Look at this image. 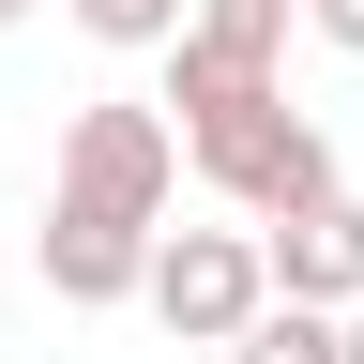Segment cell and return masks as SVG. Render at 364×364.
Instances as JSON below:
<instances>
[{
	"label": "cell",
	"instance_id": "cell-1",
	"mask_svg": "<svg viewBox=\"0 0 364 364\" xmlns=\"http://www.w3.org/2000/svg\"><path fill=\"white\" fill-rule=\"evenodd\" d=\"M152 61H167L182 167H198L228 213H289V198H318V182H334V136L289 107V76H273V61H213L198 31H167Z\"/></svg>",
	"mask_w": 364,
	"mask_h": 364
},
{
	"label": "cell",
	"instance_id": "cell-2",
	"mask_svg": "<svg viewBox=\"0 0 364 364\" xmlns=\"http://www.w3.org/2000/svg\"><path fill=\"white\" fill-rule=\"evenodd\" d=\"M136 304H152L182 349H228V334L273 304V258H258V228H152V273H136Z\"/></svg>",
	"mask_w": 364,
	"mask_h": 364
},
{
	"label": "cell",
	"instance_id": "cell-3",
	"mask_svg": "<svg viewBox=\"0 0 364 364\" xmlns=\"http://www.w3.org/2000/svg\"><path fill=\"white\" fill-rule=\"evenodd\" d=\"M61 198L167 228V198H182V122H167V107H136V91L76 107V122H61Z\"/></svg>",
	"mask_w": 364,
	"mask_h": 364
},
{
	"label": "cell",
	"instance_id": "cell-4",
	"mask_svg": "<svg viewBox=\"0 0 364 364\" xmlns=\"http://www.w3.org/2000/svg\"><path fill=\"white\" fill-rule=\"evenodd\" d=\"M258 258H273V289H289V304H364V198H349V182H318V198L258 213Z\"/></svg>",
	"mask_w": 364,
	"mask_h": 364
},
{
	"label": "cell",
	"instance_id": "cell-5",
	"mask_svg": "<svg viewBox=\"0 0 364 364\" xmlns=\"http://www.w3.org/2000/svg\"><path fill=\"white\" fill-rule=\"evenodd\" d=\"M31 258H46V289H61V304H136V273H152V228H136V213H91V198H46Z\"/></svg>",
	"mask_w": 364,
	"mask_h": 364
},
{
	"label": "cell",
	"instance_id": "cell-6",
	"mask_svg": "<svg viewBox=\"0 0 364 364\" xmlns=\"http://www.w3.org/2000/svg\"><path fill=\"white\" fill-rule=\"evenodd\" d=\"M228 364H349V304H289L273 289L243 334H228Z\"/></svg>",
	"mask_w": 364,
	"mask_h": 364
},
{
	"label": "cell",
	"instance_id": "cell-7",
	"mask_svg": "<svg viewBox=\"0 0 364 364\" xmlns=\"http://www.w3.org/2000/svg\"><path fill=\"white\" fill-rule=\"evenodd\" d=\"M182 31H198L213 61H289V31H304V0H198Z\"/></svg>",
	"mask_w": 364,
	"mask_h": 364
},
{
	"label": "cell",
	"instance_id": "cell-8",
	"mask_svg": "<svg viewBox=\"0 0 364 364\" xmlns=\"http://www.w3.org/2000/svg\"><path fill=\"white\" fill-rule=\"evenodd\" d=\"M182 16H198V0H76V31H91V46H136V61H152Z\"/></svg>",
	"mask_w": 364,
	"mask_h": 364
},
{
	"label": "cell",
	"instance_id": "cell-9",
	"mask_svg": "<svg viewBox=\"0 0 364 364\" xmlns=\"http://www.w3.org/2000/svg\"><path fill=\"white\" fill-rule=\"evenodd\" d=\"M304 31H318V46H349V61H364V0H304Z\"/></svg>",
	"mask_w": 364,
	"mask_h": 364
},
{
	"label": "cell",
	"instance_id": "cell-10",
	"mask_svg": "<svg viewBox=\"0 0 364 364\" xmlns=\"http://www.w3.org/2000/svg\"><path fill=\"white\" fill-rule=\"evenodd\" d=\"M349 364H364V304H349Z\"/></svg>",
	"mask_w": 364,
	"mask_h": 364
},
{
	"label": "cell",
	"instance_id": "cell-11",
	"mask_svg": "<svg viewBox=\"0 0 364 364\" xmlns=\"http://www.w3.org/2000/svg\"><path fill=\"white\" fill-rule=\"evenodd\" d=\"M16 16H31V0H0V31H16Z\"/></svg>",
	"mask_w": 364,
	"mask_h": 364
}]
</instances>
